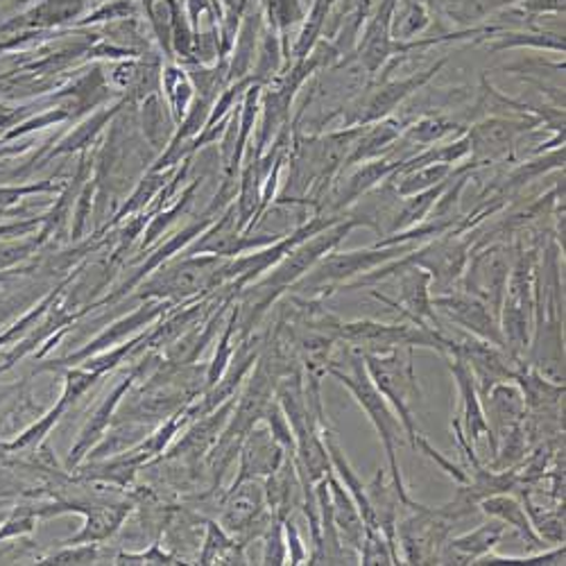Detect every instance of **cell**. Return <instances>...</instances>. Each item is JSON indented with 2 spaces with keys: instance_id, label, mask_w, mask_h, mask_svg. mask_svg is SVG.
<instances>
[{
  "instance_id": "obj_18",
  "label": "cell",
  "mask_w": 566,
  "mask_h": 566,
  "mask_svg": "<svg viewBox=\"0 0 566 566\" xmlns=\"http://www.w3.org/2000/svg\"><path fill=\"white\" fill-rule=\"evenodd\" d=\"M479 510L492 518H499V522H503L507 528H514L518 535H522L524 542L531 544L533 551H544V539L535 533L524 503L510 496V492L481 499Z\"/></svg>"
},
{
  "instance_id": "obj_15",
  "label": "cell",
  "mask_w": 566,
  "mask_h": 566,
  "mask_svg": "<svg viewBox=\"0 0 566 566\" xmlns=\"http://www.w3.org/2000/svg\"><path fill=\"white\" fill-rule=\"evenodd\" d=\"M481 399L488 403L485 417H488V423H490V449H492V455H494L499 440L503 436H507L512 429H516L518 423H524L526 406H524L522 390H518L516 384H512V381L496 384Z\"/></svg>"
},
{
  "instance_id": "obj_13",
  "label": "cell",
  "mask_w": 566,
  "mask_h": 566,
  "mask_svg": "<svg viewBox=\"0 0 566 566\" xmlns=\"http://www.w3.org/2000/svg\"><path fill=\"white\" fill-rule=\"evenodd\" d=\"M447 365H449V371L453 374L458 395H460V412L455 419L460 423L464 438L471 444H476L483 436L490 438V423L485 417V408H483V399H481L476 379H474V374H471L469 365L458 356H447Z\"/></svg>"
},
{
  "instance_id": "obj_26",
  "label": "cell",
  "mask_w": 566,
  "mask_h": 566,
  "mask_svg": "<svg viewBox=\"0 0 566 566\" xmlns=\"http://www.w3.org/2000/svg\"><path fill=\"white\" fill-rule=\"evenodd\" d=\"M34 518H36V510H17V512L8 518V522L3 524V528H0V542H6V539L17 537V535L32 533Z\"/></svg>"
},
{
  "instance_id": "obj_8",
  "label": "cell",
  "mask_w": 566,
  "mask_h": 566,
  "mask_svg": "<svg viewBox=\"0 0 566 566\" xmlns=\"http://www.w3.org/2000/svg\"><path fill=\"white\" fill-rule=\"evenodd\" d=\"M213 261H186L170 270H159L155 279L144 283L138 297L140 300H166V302H184L198 293H209V283L216 272Z\"/></svg>"
},
{
  "instance_id": "obj_7",
  "label": "cell",
  "mask_w": 566,
  "mask_h": 566,
  "mask_svg": "<svg viewBox=\"0 0 566 566\" xmlns=\"http://www.w3.org/2000/svg\"><path fill=\"white\" fill-rule=\"evenodd\" d=\"M449 356H458L462 358L471 374H474L476 386L481 397L488 395L496 384H505L514 379V371L518 367V363L501 347L479 340L474 336H469L464 340H453L451 354Z\"/></svg>"
},
{
  "instance_id": "obj_6",
  "label": "cell",
  "mask_w": 566,
  "mask_h": 566,
  "mask_svg": "<svg viewBox=\"0 0 566 566\" xmlns=\"http://www.w3.org/2000/svg\"><path fill=\"white\" fill-rule=\"evenodd\" d=\"M433 308L438 317H444L451 324H458L474 338L505 349L499 313L483 300L469 295L464 291H451V293L433 295Z\"/></svg>"
},
{
  "instance_id": "obj_9",
  "label": "cell",
  "mask_w": 566,
  "mask_h": 566,
  "mask_svg": "<svg viewBox=\"0 0 566 566\" xmlns=\"http://www.w3.org/2000/svg\"><path fill=\"white\" fill-rule=\"evenodd\" d=\"M153 358H155V356H148V358H144L140 363H136V367L129 369V374L114 388V392L98 406L96 412L91 415L88 423H86V427H84L82 433H80V440L75 442V447H73L71 453H69V467H77V464L84 460V455H86L93 447H96L98 440L107 433L109 423L114 421L116 410H118V406L123 403L125 395L136 386V381H140V376H144V374L150 369Z\"/></svg>"
},
{
  "instance_id": "obj_10",
  "label": "cell",
  "mask_w": 566,
  "mask_h": 566,
  "mask_svg": "<svg viewBox=\"0 0 566 566\" xmlns=\"http://www.w3.org/2000/svg\"><path fill=\"white\" fill-rule=\"evenodd\" d=\"M510 256L501 248H492L479 256L471 259L469 270L464 272L462 291L483 300L496 313L501 311L505 283L510 276Z\"/></svg>"
},
{
  "instance_id": "obj_2",
  "label": "cell",
  "mask_w": 566,
  "mask_h": 566,
  "mask_svg": "<svg viewBox=\"0 0 566 566\" xmlns=\"http://www.w3.org/2000/svg\"><path fill=\"white\" fill-rule=\"evenodd\" d=\"M369 379L374 388L379 390L395 415L399 417L408 444L417 451V440L421 438L415 419V408L421 403V388L415 371V349L397 347L386 354L360 352Z\"/></svg>"
},
{
  "instance_id": "obj_17",
  "label": "cell",
  "mask_w": 566,
  "mask_h": 566,
  "mask_svg": "<svg viewBox=\"0 0 566 566\" xmlns=\"http://www.w3.org/2000/svg\"><path fill=\"white\" fill-rule=\"evenodd\" d=\"M328 483V496H332V516H334V526L338 531V537L345 548L354 551L358 555L363 537H365V524L363 516L358 512L356 501L352 494L343 488V483L332 474L326 476Z\"/></svg>"
},
{
  "instance_id": "obj_21",
  "label": "cell",
  "mask_w": 566,
  "mask_h": 566,
  "mask_svg": "<svg viewBox=\"0 0 566 566\" xmlns=\"http://www.w3.org/2000/svg\"><path fill=\"white\" fill-rule=\"evenodd\" d=\"M358 564H401L397 548L376 528H365V537L358 551Z\"/></svg>"
},
{
  "instance_id": "obj_20",
  "label": "cell",
  "mask_w": 566,
  "mask_h": 566,
  "mask_svg": "<svg viewBox=\"0 0 566 566\" xmlns=\"http://www.w3.org/2000/svg\"><path fill=\"white\" fill-rule=\"evenodd\" d=\"M207 539L200 553V564H245L239 542H235L220 524H207Z\"/></svg>"
},
{
  "instance_id": "obj_16",
  "label": "cell",
  "mask_w": 566,
  "mask_h": 566,
  "mask_svg": "<svg viewBox=\"0 0 566 566\" xmlns=\"http://www.w3.org/2000/svg\"><path fill=\"white\" fill-rule=\"evenodd\" d=\"M507 526L499 518H490L488 524H481L479 528L453 535L444 542L440 551V564H476L483 555L492 553L499 542L505 537Z\"/></svg>"
},
{
  "instance_id": "obj_25",
  "label": "cell",
  "mask_w": 566,
  "mask_h": 566,
  "mask_svg": "<svg viewBox=\"0 0 566 566\" xmlns=\"http://www.w3.org/2000/svg\"><path fill=\"white\" fill-rule=\"evenodd\" d=\"M444 175H447V166H433V168H427V170L412 172L403 179L401 193H419V191H423V188H429L431 184L440 181Z\"/></svg>"
},
{
  "instance_id": "obj_3",
  "label": "cell",
  "mask_w": 566,
  "mask_h": 566,
  "mask_svg": "<svg viewBox=\"0 0 566 566\" xmlns=\"http://www.w3.org/2000/svg\"><path fill=\"white\" fill-rule=\"evenodd\" d=\"M537 315V272L531 254L518 252L510 265V276L499 311L501 332L505 338V352L522 363L528 356L531 340L535 334Z\"/></svg>"
},
{
  "instance_id": "obj_4",
  "label": "cell",
  "mask_w": 566,
  "mask_h": 566,
  "mask_svg": "<svg viewBox=\"0 0 566 566\" xmlns=\"http://www.w3.org/2000/svg\"><path fill=\"white\" fill-rule=\"evenodd\" d=\"M403 252H408V248L399 243L397 245L379 243L371 250L326 254L295 283L291 293L300 300H322L324 295L336 293L343 283L347 286L352 279L371 272L376 265L390 263Z\"/></svg>"
},
{
  "instance_id": "obj_5",
  "label": "cell",
  "mask_w": 566,
  "mask_h": 566,
  "mask_svg": "<svg viewBox=\"0 0 566 566\" xmlns=\"http://www.w3.org/2000/svg\"><path fill=\"white\" fill-rule=\"evenodd\" d=\"M345 340L358 352H374V349H397V347H421V349H436L438 354L449 356L453 347V338H449L442 328L423 326V324H381L371 319L358 322H340L338 326V343Z\"/></svg>"
},
{
  "instance_id": "obj_11",
  "label": "cell",
  "mask_w": 566,
  "mask_h": 566,
  "mask_svg": "<svg viewBox=\"0 0 566 566\" xmlns=\"http://www.w3.org/2000/svg\"><path fill=\"white\" fill-rule=\"evenodd\" d=\"M170 308H175L172 302H166V300H153L148 304H144L140 308H136L134 313H129L127 317L114 322L105 334H101L96 340H91L84 349H80L77 354H71L62 360H57L53 367H62V365H80L82 360L96 356L101 352H107L112 347H116L118 343H123L125 338H129L132 334H136L138 328L144 326H150L155 324L159 317H164Z\"/></svg>"
},
{
  "instance_id": "obj_1",
  "label": "cell",
  "mask_w": 566,
  "mask_h": 566,
  "mask_svg": "<svg viewBox=\"0 0 566 566\" xmlns=\"http://www.w3.org/2000/svg\"><path fill=\"white\" fill-rule=\"evenodd\" d=\"M326 374H332L336 381H340L352 392L356 403L365 410L374 431L379 433V440H381V444L386 449V455H388L392 485L399 494L401 507H406L412 499L406 490V483H403V476H401V467H399V460H397V442L401 440L403 427H401L399 417L395 415V410L390 408V403L386 401V397L374 388L369 374H367V367H365V360H363V354L354 347L347 354V369H340L334 363H328Z\"/></svg>"
},
{
  "instance_id": "obj_27",
  "label": "cell",
  "mask_w": 566,
  "mask_h": 566,
  "mask_svg": "<svg viewBox=\"0 0 566 566\" xmlns=\"http://www.w3.org/2000/svg\"><path fill=\"white\" fill-rule=\"evenodd\" d=\"M116 564H179L172 553H166L159 548V544H153L146 553H123L116 557Z\"/></svg>"
},
{
  "instance_id": "obj_19",
  "label": "cell",
  "mask_w": 566,
  "mask_h": 566,
  "mask_svg": "<svg viewBox=\"0 0 566 566\" xmlns=\"http://www.w3.org/2000/svg\"><path fill=\"white\" fill-rule=\"evenodd\" d=\"M516 129L518 125L505 123V120H492V123L479 125L474 134L469 136V144H471L469 148H474V153L483 159H496L510 150Z\"/></svg>"
},
{
  "instance_id": "obj_24",
  "label": "cell",
  "mask_w": 566,
  "mask_h": 566,
  "mask_svg": "<svg viewBox=\"0 0 566 566\" xmlns=\"http://www.w3.org/2000/svg\"><path fill=\"white\" fill-rule=\"evenodd\" d=\"M98 544H71L64 551L43 557L41 564H96Z\"/></svg>"
},
{
  "instance_id": "obj_12",
  "label": "cell",
  "mask_w": 566,
  "mask_h": 566,
  "mask_svg": "<svg viewBox=\"0 0 566 566\" xmlns=\"http://www.w3.org/2000/svg\"><path fill=\"white\" fill-rule=\"evenodd\" d=\"M399 263L417 265L431 274V283H436L440 293H451L453 283H458L467 268V245L455 241H442L436 245L423 248L419 252L408 254ZM436 293V295H440Z\"/></svg>"
},
{
  "instance_id": "obj_23",
  "label": "cell",
  "mask_w": 566,
  "mask_h": 566,
  "mask_svg": "<svg viewBox=\"0 0 566 566\" xmlns=\"http://www.w3.org/2000/svg\"><path fill=\"white\" fill-rule=\"evenodd\" d=\"M263 564H289L286 535H283V522L274 516V522L265 531V551Z\"/></svg>"
},
{
  "instance_id": "obj_28",
  "label": "cell",
  "mask_w": 566,
  "mask_h": 566,
  "mask_svg": "<svg viewBox=\"0 0 566 566\" xmlns=\"http://www.w3.org/2000/svg\"><path fill=\"white\" fill-rule=\"evenodd\" d=\"M453 127H455V125H453ZM453 127H451L449 123L440 120V118H431V120H421L419 125H415V127L410 129V136H412L415 140H421V144H431V140L440 138L442 134L451 132Z\"/></svg>"
},
{
  "instance_id": "obj_29",
  "label": "cell",
  "mask_w": 566,
  "mask_h": 566,
  "mask_svg": "<svg viewBox=\"0 0 566 566\" xmlns=\"http://www.w3.org/2000/svg\"><path fill=\"white\" fill-rule=\"evenodd\" d=\"M283 535H286V548L291 555L289 564H302L306 559V546L302 544V535L297 531V526L289 518H283Z\"/></svg>"
},
{
  "instance_id": "obj_14",
  "label": "cell",
  "mask_w": 566,
  "mask_h": 566,
  "mask_svg": "<svg viewBox=\"0 0 566 566\" xmlns=\"http://www.w3.org/2000/svg\"><path fill=\"white\" fill-rule=\"evenodd\" d=\"M241 469H239V476L231 483V488L241 485L243 481L250 479H268L272 476L274 471L281 467L283 458L289 453L283 451V447L274 440V436L270 433V429L265 423L261 427L250 429V433L245 436L243 444H241Z\"/></svg>"
},
{
  "instance_id": "obj_22",
  "label": "cell",
  "mask_w": 566,
  "mask_h": 566,
  "mask_svg": "<svg viewBox=\"0 0 566 566\" xmlns=\"http://www.w3.org/2000/svg\"><path fill=\"white\" fill-rule=\"evenodd\" d=\"M71 403L62 397L60 401H57V406L45 415L43 419H39L34 427H30L21 438H17L12 444H8L6 449H10V451H17V449H25V447H30V444H34V442H41L45 436H49V431L55 427V423L62 419V415L66 412V408H69Z\"/></svg>"
}]
</instances>
